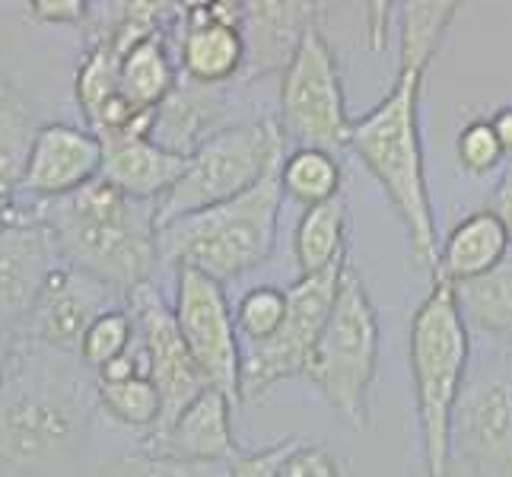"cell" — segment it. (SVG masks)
I'll use <instances>...</instances> for the list:
<instances>
[{
  "label": "cell",
  "mask_w": 512,
  "mask_h": 477,
  "mask_svg": "<svg viewBox=\"0 0 512 477\" xmlns=\"http://www.w3.org/2000/svg\"><path fill=\"white\" fill-rule=\"evenodd\" d=\"M83 360L10 338L0 388V477H26L70 455L86 436L96 404V376Z\"/></svg>",
  "instance_id": "6da1fadb"
},
{
  "label": "cell",
  "mask_w": 512,
  "mask_h": 477,
  "mask_svg": "<svg viewBox=\"0 0 512 477\" xmlns=\"http://www.w3.org/2000/svg\"><path fill=\"white\" fill-rule=\"evenodd\" d=\"M20 207L45 229L61 264L102 280L121 296L153 284L160 264L156 201H137L105 179H96L64 198H20Z\"/></svg>",
  "instance_id": "7a4b0ae2"
},
{
  "label": "cell",
  "mask_w": 512,
  "mask_h": 477,
  "mask_svg": "<svg viewBox=\"0 0 512 477\" xmlns=\"http://www.w3.org/2000/svg\"><path fill=\"white\" fill-rule=\"evenodd\" d=\"M423 77H427L423 67L398 64L392 90L363 118L353 121L350 150L382 185L385 198L401 217L411 245V261L423 271H436L439 242L420 140Z\"/></svg>",
  "instance_id": "3957f363"
},
{
  "label": "cell",
  "mask_w": 512,
  "mask_h": 477,
  "mask_svg": "<svg viewBox=\"0 0 512 477\" xmlns=\"http://www.w3.org/2000/svg\"><path fill=\"white\" fill-rule=\"evenodd\" d=\"M468 360L471 334L458 309L455 284L433 277L408 334L423 477H452V420L468 382Z\"/></svg>",
  "instance_id": "277c9868"
},
{
  "label": "cell",
  "mask_w": 512,
  "mask_h": 477,
  "mask_svg": "<svg viewBox=\"0 0 512 477\" xmlns=\"http://www.w3.org/2000/svg\"><path fill=\"white\" fill-rule=\"evenodd\" d=\"M280 166L239 198L160 226L156 236L160 264L175 271L198 268L220 284L261 268L277 245L280 204H284Z\"/></svg>",
  "instance_id": "5b68a950"
},
{
  "label": "cell",
  "mask_w": 512,
  "mask_h": 477,
  "mask_svg": "<svg viewBox=\"0 0 512 477\" xmlns=\"http://www.w3.org/2000/svg\"><path fill=\"white\" fill-rule=\"evenodd\" d=\"M379 369V315L357 268L344 264L338 296L319 334L303 379L353 430H369V392Z\"/></svg>",
  "instance_id": "8992f818"
},
{
  "label": "cell",
  "mask_w": 512,
  "mask_h": 477,
  "mask_svg": "<svg viewBox=\"0 0 512 477\" xmlns=\"http://www.w3.org/2000/svg\"><path fill=\"white\" fill-rule=\"evenodd\" d=\"M284 156V131L277 118L226 125L188 156L185 175L156 201V223L166 226L239 198L284 163Z\"/></svg>",
  "instance_id": "52a82bcc"
},
{
  "label": "cell",
  "mask_w": 512,
  "mask_h": 477,
  "mask_svg": "<svg viewBox=\"0 0 512 477\" xmlns=\"http://www.w3.org/2000/svg\"><path fill=\"white\" fill-rule=\"evenodd\" d=\"M280 131L293 140V150L312 147L338 153L350 147L353 121L347 112L341 64L322 26L315 23L296 45L290 64L280 74Z\"/></svg>",
  "instance_id": "ba28073f"
},
{
  "label": "cell",
  "mask_w": 512,
  "mask_h": 477,
  "mask_svg": "<svg viewBox=\"0 0 512 477\" xmlns=\"http://www.w3.org/2000/svg\"><path fill=\"white\" fill-rule=\"evenodd\" d=\"M344 264L347 258L325 274L299 277L296 284H290V309L284 325L277 328L274 338L242 347V401H252L271 385L306 373L312 350L331 315L334 296H338Z\"/></svg>",
  "instance_id": "9c48e42d"
},
{
  "label": "cell",
  "mask_w": 512,
  "mask_h": 477,
  "mask_svg": "<svg viewBox=\"0 0 512 477\" xmlns=\"http://www.w3.org/2000/svg\"><path fill=\"white\" fill-rule=\"evenodd\" d=\"M175 322L207 385L242 404V344L223 284L198 268L175 271Z\"/></svg>",
  "instance_id": "30bf717a"
},
{
  "label": "cell",
  "mask_w": 512,
  "mask_h": 477,
  "mask_svg": "<svg viewBox=\"0 0 512 477\" xmlns=\"http://www.w3.org/2000/svg\"><path fill=\"white\" fill-rule=\"evenodd\" d=\"M128 312L134 315V325H137V347L144 353L147 376L163 398V417L153 430V433H163L166 427H172V420L179 417L194 398L207 392L210 385L198 369V363H194L188 344L182 341L175 312L163 299L160 287L147 284L134 290L128 296Z\"/></svg>",
  "instance_id": "8fae6325"
},
{
  "label": "cell",
  "mask_w": 512,
  "mask_h": 477,
  "mask_svg": "<svg viewBox=\"0 0 512 477\" xmlns=\"http://www.w3.org/2000/svg\"><path fill=\"white\" fill-rule=\"evenodd\" d=\"M128 306V296H121L102 280L83 274L70 264H55L42 284L32 312L26 315L23 328L10 334L35 347H48L58 353L80 357V341L102 312Z\"/></svg>",
  "instance_id": "7c38bea8"
},
{
  "label": "cell",
  "mask_w": 512,
  "mask_h": 477,
  "mask_svg": "<svg viewBox=\"0 0 512 477\" xmlns=\"http://www.w3.org/2000/svg\"><path fill=\"white\" fill-rule=\"evenodd\" d=\"M452 455L471 477H512V382L484 373L465 382L452 420Z\"/></svg>",
  "instance_id": "4fadbf2b"
},
{
  "label": "cell",
  "mask_w": 512,
  "mask_h": 477,
  "mask_svg": "<svg viewBox=\"0 0 512 477\" xmlns=\"http://www.w3.org/2000/svg\"><path fill=\"white\" fill-rule=\"evenodd\" d=\"M179 16V61L191 83L226 86L245 70V4H188Z\"/></svg>",
  "instance_id": "5bb4252c"
},
{
  "label": "cell",
  "mask_w": 512,
  "mask_h": 477,
  "mask_svg": "<svg viewBox=\"0 0 512 477\" xmlns=\"http://www.w3.org/2000/svg\"><path fill=\"white\" fill-rule=\"evenodd\" d=\"M102 175V140L90 128L48 121L35 134L16 198L51 201L74 194Z\"/></svg>",
  "instance_id": "9a60e30c"
},
{
  "label": "cell",
  "mask_w": 512,
  "mask_h": 477,
  "mask_svg": "<svg viewBox=\"0 0 512 477\" xmlns=\"http://www.w3.org/2000/svg\"><path fill=\"white\" fill-rule=\"evenodd\" d=\"M55 264L45 229L20 207V220L0 236V338L23 328Z\"/></svg>",
  "instance_id": "2e32d148"
},
{
  "label": "cell",
  "mask_w": 512,
  "mask_h": 477,
  "mask_svg": "<svg viewBox=\"0 0 512 477\" xmlns=\"http://www.w3.org/2000/svg\"><path fill=\"white\" fill-rule=\"evenodd\" d=\"M233 408L236 404L223 392L207 388V392H201L172 420V427H166L163 433L144 436V449L185 458V462L229 465L242 452L233 433Z\"/></svg>",
  "instance_id": "e0dca14e"
},
{
  "label": "cell",
  "mask_w": 512,
  "mask_h": 477,
  "mask_svg": "<svg viewBox=\"0 0 512 477\" xmlns=\"http://www.w3.org/2000/svg\"><path fill=\"white\" fill-rule=\"evenodd\" d=\"M102 140V175L137 201H160L188 169V156L140 134H96Z\"/></svg>",
  "instance_id": "ac0fdd59"
},
{
  "label": "cell",
  "mask_w": 512,
  "mask_h": 477,
  "mask_svg": "<svg viewBox=\"0 0 512 477\" xmlns=\"http://www.w3.org/2000/svg\"><path fill=\"white\" fill-rule=\"evenodd\" d=\"M319 4H245V70L242 83L261 80L290 64L303 35L319 23Z\"/></svg>",
  "instance_id": "d6986e66"
},
{
  "label": "cell",
  "mask_w": 512,
  "mask_h": 477,
  "mask_svg": "<svg viewBox=\"0 0 512 477\" xmlns=\"http://www.w3.org/2000/svg\"><path fill=\"white\" fill-rule=\"evenodd\" d=\"M512 239L503 220L493 210H474L458 223L446 242L439 245V264L433 277H443L449 284H468L474 277H484L506 258Z\"/></svg>",
  "instance_id": "ffe728a7"
},
{
  "label": "cell",
  "mask_w": 512,
  "mask_h": 477,
  "mask_svg": "<svg viewBox=\"0 0 512 477\" xmlns=\"http://www.w3.org/2000/svg\"><path fill=\"white\" fill-rule=\"evenodd\" d=\"M166 39L169 29L153 32L147 39H140L125 55V61H121L118 96L137 115H153L172 96L175 86H179V74H175Z\"/></svg>",
  "instance_id": "44dd1931"
},
{
  "label": "cell",
  "mask_w": 512,
  "mask_h": 477,
  "mask_svg": "<svg viewBox=\"0 0 512 477\" xmlns=\"http://www.w3.org/2000/svg\"><path fill=\"white\" fill-rule=\"evenodd\" d=\"M293 252L299 264V277L325 274L347 258V201L344 194L325 204L303 210L296 223Z\"/></svg>",
  "instance_id": "7402d4cb"
},
{
  "label": "cell",
  "mask_w": 512,
  "mask_h": 477,
  "mask_svg": "<svg viewBox=\"0 0 512 477\" xmlns=\"http://www.w3.org/2000/svg\"><path fill=\"white\" fill-rule=\"evenodd\" d=\"M455 296L468 328H478L497 344L512 347V249L484 277L458 284Z\"/></svg>",
  "instance_id": "603a6c76"
},
{
  "label": "cell",
  "mask_w": 512,
  "mask_h": 477,
  "mask_svg": "<svg viewBox=\"0 0 512 477\" xmlns=\"http://www.w3.org/2000/svg\"><path fill=\"white\" fill-rule=\"evenodd\" d=\"M401 26H398V64H414L430 70L439 45L462 10L458 0H411L401 4Z\"/></svg>",
  "instance_id": "cb8c5ba5"
},
{
  "label": "cell",
  "mask_w": 512,
  "mask_h": 477,
  "mask_svg": "<svg viewBox=\"0 0 512 477\" xmlns=\"http://www.w3.org/2000/svg\"><path fill=\"white\" fill-rule=\"evenodd\" d=\"M344 172L334 153L325 150H312V147H299L284 156V166H280V185L284 194H290L293 201L303 207L325 204L341 194Z\"/></svg>",
  "instance_id": "d4e9b609"
},
{
  "label": "cell",
  "mask_w": 512,
  "mask_h": 477,
  "mask_svg": "<svg viewBox=\"0 0 512 477\" xmlns=\"http://www.w3.org/2000/svg\"><path fill=\"white\" fill-rule=\"evenodd\" d=\"M39 128L42 125L35 121L23 96L10 90V86H4V90H0V185L13 194L20 191Z\"/></svg>",
  "instance_id": "484cf974"
},
{
  "label": "cell",
  "mask_w": 512,
  "mask_h": 477,
  "mask_svg": "<svg viewBox=\"0 0 512 477\" xmlns=\"http://www.w3.org/2000/svg\"><path fill=\"white\" fill-rule=\"evenodd\" d=\"M96 404L112 420L150 436L163 417V398L147 373L125 382H96Z\"/></svg>",
  "instance_id": "4316f807"
},
{
  "label": "cell",
  "mask_w": 512,
  "mask_h": 477,
  "mask_svg": "<svg viewBox=\"0 0 512 477\" xmlns=\"http://www.w3.org/2000/svg\"><path fill=\"white\" fill-rule=\"evenodd\" d=\"M134 344H137L134 315L128 312V306H118V309L102 312L96 322L86 328L80 341V360L96 376L99 369L115 363L118 357H125Z\"/></svg>",
  "instance_id": "83f0119b"
},
{
  "label": "cell",
  "mask_w": 512,
  "mask_h": 477,
  "mask_svg": "<svg viewBox=\"0 0 512 477\" xmlns=\"http://www.w3.org/2000/svg\"><path fill=\"white\" fill-rule=\"evenodd\" d=\"M96 477H229V465L185 462V458L140 449L134 455H121L115 462H105Z\"/></svg>",
  "instance_id": "f1b7e54d"
},
{
  "label": "cell",
  "mask_w": 512,
  "mask_h": 477,
  "mask_svg": "<svg viewBox=\"0 0 512 477\" xmlns=\"http://www.w3.org/2000/svg\"><path fill=\"white\" fill-rule=\"evenodd\" d=\"M290 309V296L280 287H252L236 306V328L249 344H261L277 334Z\"/></svg>",
  "instance_id": "f546056e"
},
{
  "label": "cell",
  "mask_w": 512,
  "mask_h": 477,
  "mask_svg": "<svg viewBox=\"0 0 512 477\" xmlns=\"http://www.w3.org/2000/svg\"><path fill=\"white\" fill-rule=\"evenodd\" d=\"M455 150H458V163H462V169L471 172V175H484L490 169H497L503 163V156H506L497 134H493L490 118L468 121V125L458 131Z\"/></svg>",
  "instance_id": "4dcf8cb0"
},
{
  "label": "cell",
  "mask_w": 512,
  "mask_h": 477,
  "mask_svg": "<svg viewBox=\"0 0 512 477\" xmlns=\"http://www.w3.org/2000/svg\"><path fill=\"white\" fill-rule=\"evenodd\" d=\"M280 477H344L338 458H334L319 443H299L290 449V455L280 465Z\"/></svg>",
  "instance_id": "1f68e13d"
},
{
  "label": "cell",
  "mask_w": 512,
  "mask_h": 477,
  "mask_svg": "<svg viewBox=\"0 0 512 477\" xmlns=\"http://www.w3.org/2000/svg\"><path fill=\"white\" fill-rule=\"evenodd\" d=\"M299 439H280L274 446H264L255 452H239L229 462V477H280V465L290 455Z\"/></svg>",
  "instance_id": "d6a6232c"
},
{
  "label": "cell",
  "mask_w": 512,
  "mask_h": 477,
  "mask_svg": "<svg viewBox=\"0 0 512 477\" xmlns=\"http://www.w3.org/2000/svg\"><path fill=\"white\" fill-rule=\"evenodd\" d=\"M32 23H80L90 16L86 0H32L26 4Z\"/></svg>",
  "instance_id": "836d02e7"
},
{
  "label": "cell",
  "mask_w": 512,
  "mask_h": 477,
  "mask_svg": "<svg viewBox=\"0 0 512 477\" xmlns=\"http://www.w3.org/2000/svg\"><path fill=\"white\" fill-rule=\"evenodd\" d=\"M490 210L503 220L506 233H509V239H512V159L506 163V169H503V175L497 179V185H493Z\"/></svg>",
  "instance_id": "e575fe53"
},
{
  "label": "cell",
  "mask_w": 512,
  "mask_h": 477,
  "mask_svg": "<svg viewBox=\"0 0 512 477\" xmlns=\"http://www.w3.org/2000/svg\"><path fill=\"white\" fill-rule=\"evenodd\" d=\"M490 125H493V134H497V140H500L503 153L512 159V105H503V109L493 112Z\"/></svg>",
  "instance_id": "d590c367"
},
{
  "label": "cell",
  "mask_w": 512,
  "mask_h": 477,
  "mask_svg": "<svg viewBox=\"0 0 512 477\" xmlns=\"http://www.w3.org/2000/svg\"><path fill=\"white\" fill-rule=\"evenodd\" d=\"M16 220H20V198L0 185V236H4Z\"/></svg>",
  "instance_id": "8d00e7d4"
},
{
  "label": "cell",
  "mask_w": 512,
  "mask_h": 477,
  "mask_svg": "<svg viewBox=\"0 0 512 477\" xmlns=\"http://www.w3.org/2000/svg\"><path fill=\"white\" fill-rule=\"evenodd\" d=\"M7 363H10V338H0V388L7 379Z\"/></svg>",
  "instance_id": "74e56055"
},
{
  "label": "cell",
  "mask_w": 512,
  "mask_h": 477,
  "mask_svg": "<svg viewBox=\"0 0 512 477\" xmlns=\"http://www.w3.org/2000/svg\"><path fill=\"white\" fill-rule=\"evenodd\" d=\"M0 90H4V83H0Z\"/></svg>",
  "instance_id": "f35d334b"
}]
</instances>
